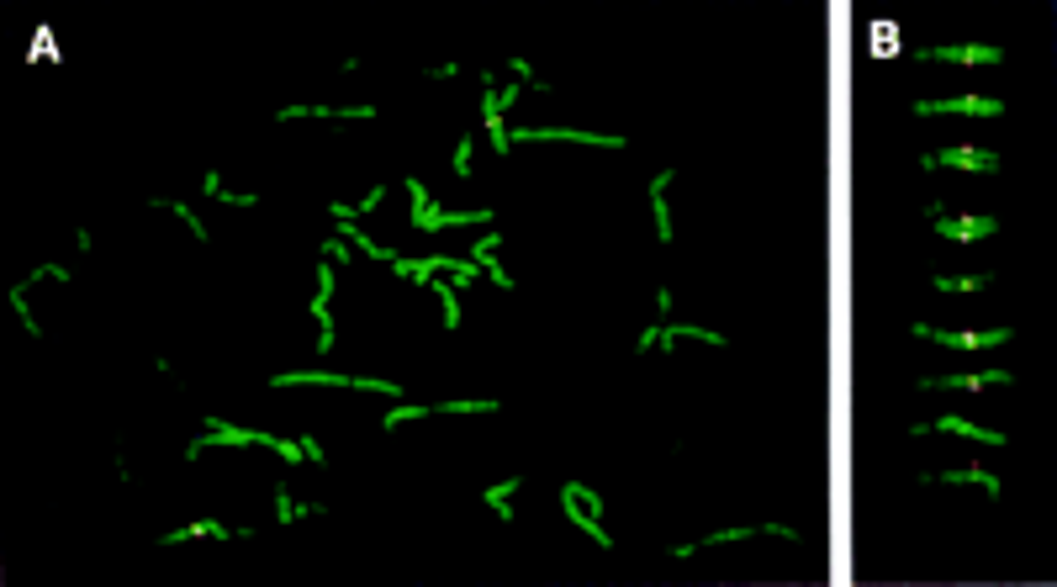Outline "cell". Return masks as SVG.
<instances>
[{
  "mask_svg": "<svg viewBox=\"0 0 1057 587\" xmlns=\"http://www.w3.org/2000/svg\"><path fill=\"white\" fill-rule=\"evenodd\" d=\"M561 513H566V524L582 529V535L598 545V550H614V535L603 529V498H598L592 487L566 482V487H561Z\"/></svg>",
  "mask_w": 1057,
  "mask_h": 587,
  "instance_id": "cell-1",
  "label": "cell"
},
{
  "mask_svg": "<svg viewBox=\"0 0 1057 587\" xmlns=\"http://www.w3.org/2000/svg\"><path fill=\"white\" fill-rule=\"evenodd\" d=\"M407 196H413V228H418V233H439V228H481V223H492V207L444 212L439 201L418 186V180H407Z\"/></svg>",
  "mask_w": 1057,
  "mask_h": 587,
  "instance_id": "cell-2",
  "label": "cell"
},
{
  "mask_svg": "<svg viewBox=\"0 0 1057 587\" xmlns=\"http://www.w3.org/2000/svg\"><path fill=\"white\" fill-rule=\"evenodd\" d=\"M682 339H698V344H714V350H725V334L719 328H698V323H651L645 334L635 339V355H651V350H672Z\"/></svg>",
  "mask_w": 1057,
  "mask_h": 587,
  "instance_id": "cell-3",
  "label": "cell"
},
{
  "mask_svg": "<svg viewBox=\"0 0 1057 587\" xmlns=\"http://www.w3.org/2000/svg\"><path fill=\"white\" fill-rule=\"evenodd\" d=\"M915 339H936V344H947V350H999V344H1010L1015 339V328H968V334H952V328H931V323H915L910 328Z\"/></svg>",
  "mask_w": 1057,
  "mask_h": 587,
  "instance_id": "cell-4",
  "label": "cell"
},
{
  "mask_svg": "<svg viewBox=\"0 0 1057 587\" xmlns=\"http://www.w3.org/2000/svg\"><path fill=\"white\" fill-rule=\"evenodd\" d=\"M587 143V149H624L619 133H587V127H513V143Z\"/></svg>",
  "mask_w": 1057,
  "mask_h": 587,
  "instance_id": "cell-5",
  "label": "cell"
},
{
  "mask_svg": "<svg viewBox=\"0 0 1057 587\" xmlns=\"http://www.w3.org/2000/svg\"><path fill=\"white\" fill-rule=\"evenodd\" d=\"M915 117H1005L999 96H947V101H915Z\"/></svg>",
  "mask_w": 1057,
  "mask_h": 587,
  "instance_id": "cell-6",
  "label": "cell"
},
{
  "mask_svg": "<svg viewBox=\"0 0 1057 587\" xmlns=\"http://www.w3.org/2000/svg\"><path fill=\"white\" fill-rule=\"evenodd\" d=\"M217 445H265V434H259V429H238V424H228V418H207V429L185 445V461H196V455H207Z\"/></svg>",
  "mask_w": 1057,
  "mask_h": 587,
  "instance_id": "cell-7",
  "label": "cell"
},
{
  "mask_svg": "<svg viewBox=\"0 0 1057 587\" xmlns=\"http://www.w3.org/2000/svg\"><path fill=\"white\" fill-rule=\"evenodd\" d=\"M920 170H973V175H999L994 149H936L920 154Z\"/></svg>",
  "mask_w": 1057,
  "mask_h": 587,
  "instance_id": "cell-8",
  "label": "cell"
},
{
  "mask_svg": "<svg viewBox=\"0 0 1057 587\" xmlns=\"http://www.w3.org/2000/svg\"><path fill=\"white\" fill-rule=\"evenodd\" d=\"M920 64H1005L999 43H941V48H920Z\"/></svg>",
  "mask_w": 1057,
  "mask_h": 587,
  "instance_id": "cell-9",
  "label": "cell"
},
{
  "mask_svg": "<svg viewBox=\"0 0 1057 587\" xmlns=\"http://www.w3.org/2000/svg\"><path fill=\"white\" fill-rule=\"evenodd\" d=\"M941 238H952V244H978V238L999 233V217L994 212H978V217H931Z\"/></svg>",
  "mask_w": 1057,
  "mask_h": 587,
  "instance_id": "cell-10",
  "label": "cell"
},
{
  "mask_svg": "<svg viewBox=\"0 0 1057 587\" xmlns=\"http://www.w3.org/2000/svg\"><path fill=\"white\" fill-rule=\"evenodd\" d=\"M481 122H487L492 154H508V149H513V127H508V117H503V106H497V85H492V75L481 80Z\"/></svg>",
  "mask_w": 1057,
  "mask_h": 587,
  "instance_id": "cell-11",
  "label": "cell"
},
{
  "mask_svg": "<svg viewBox=\"0 0 1057 587\" xmlns=\"http://www.w3.org/2000/svg\"><path fill=\"white\" fill-rule=\"evenodd\" d=\"M328 302H333V265L318 260V297H312V318H318V355H328L339 334H333V318H328Z\"/></svg>",
  "mask_w": 1057,
  "mask_h": 587,
  "instance_id": "cell-12",
  "label": "cell"
},
{
  "mask_svg": "<svg viewBox=\"0 0 1057 587\" xmlns=\"http://www.w3.org/2000/svg\"><path fill=\"white\" fill-rule=\"evenodd\" d=\"M1010 371H973V376H925V392H984V387H1010Z\"/></svg>",
  "mask_w": 1057,
  "mask_h": 587,
  "instance_id": "cell-13",
  "label": "cell"
},
{
  "mask_svg": "<svg viewBox=\"0 0 1057 587\" xmlns=\"http://www.w3.org/2000/svg\"><path fill=\"white\" fill-rule=\"evenodd\" d=\"M920 482H925V487H931V482H947V487H984L989 498L999 503V476H994V471H984V466H952V471H925Z\"/></svg>",
  "mask_w": 1057,
  "mask_h": 587,
  "instance_id": "cell-14",
  "label": "cell"
},
{
  "mask_svg": "<svg viewBox=\"0 0 1057 587\" xmlns=\"http://www.w3.org/2000/svg\"><path fill=\"white\" fill-rule=\"evenodd\" d=\"M910 434H962V439H978V445H1005V434L999 429H984V424H968V418H936V424H915Z\"/></svg>",
  "mask_w": 1057,
  "mask_h": 587,
  "instance_id": "cell-15",
  "label": "cell"
},
{
  "mask_svg": "<svg viewBox=\"0 0 1057 587\" xmlns=\"http://www.w3.org/2000/svg\"><path fill=\"white\" fill-rule=\"evenodd\" d=\"M497 244H503V238H497V233H487V238H476V244H471L466 254H471V265H476V270H487V275H492V281L503 286V291H513V275H508L503 265H497Z\"/></svg>",
  "mask_w": 1057,
  "mask_h": 587,
  "instance_id": "cell-16",
  "label": "cell"
},
{
  "mask_svg": "<svg viewBox=\"0 0 1057 587\" xmlns=\"http://www.w3.org/2000/svg\"><path fill=\"white\" fill-rule=\"evenodd\" d=\"M677 180V170H656L651 180V212H656V238L661 244H672V207H666V186Z\"/></svg>",
  "mask_w": 1057,
  "mask_h": 587,
  "instance_id": "cell-17",
  "label": "cell"
},
{
  "mask_svg": "<svg viewBox=\"0 0 1057 587\" xmlns=\"http://www.w3.org/2000/svg\"><path fill=\"white\" fill-rule=\"evenodd\" d=\"M270 387H355V376H339V371H281V376H270Z\"/></svg>",
  "mask_w": 1057,
  "mask_h": 587,
  "instance_id": "cell-18",
  "label": "cell"
},
{
  "mask_svg": "<svg viewBox=\"0 0 1057 587\" xmlns=\"http://www.w3.org/2000/svg\"><path fill=\"white\" fill-rule=\"evenodd\" d=\"M518 487H524V476H508V482H497V487L481 492V503H487L503 524H513V492H518Z\"/></svg>",
  "mask_w": 1057,
  "mask_h": 587,
  "instance_id": "cell-19",
  "label": "cell"
},
{
  "mask_svg": "<svg viewBox=\"0 0 1057 587\" xmlns=\"http://www.w3.org/2000/svg\"><path fill=\"white\" fill-rule=\"evenodd\" d=\"M429 297H439V307H444V328H460V281H444V275H434V281H429Z\"/></svg>",
  "mask_w": 1057,
  "mask_h": 587,
  "instance_id": "cell-20",
  "label": "cell"
},
{
  "mask_svg": "<svg viewBox=\"0 0 1057 587\" xmlns=\"http://www.w3.org/2000/svg\"><path fill=\"white\" fill-rule=\"evenodd\" d=\"M201 191H207L212 201H228V207H259V191H228V186H222V175H217V170H207V175H201Z\"/></svg>",
  "mask_w": 1057,
  "mask_h": 587,
  "instance_id": "cell-21",
  "label": "cell"
},
{
  "mask_svg": "<svg viewBox=\"0 0 1057 587\" xmlns=\"http://www.w3.org/2000/svg\"><path fill=\"white\" fill-rule=\"evenodd\" d=\"M381 201H386V186H370V191H365V201H360V207H355V201H333V207H328V212H333V217H339V223H360V217H365V212H376V207H381Z\"/></svg>",
  "mask_w": 1057,
  "mask_h": 587,
  "instance_id": "cell-22",
  "label": "cell"
},
{
  "mask_svg": "<svg viewBox=\"0 0 1057 587\" xmlns=\"http://www.w3.org/2000/svg\"><path fill=\"white\" fill-rule=\"evenodd\" d=\"M180 540H228V529H222L217 519H196V524L170 529V535H164V545H180Z\"/></svg>",
  "mask_w": 1057,
  "mask_h": 587,
  "instance_id": "cell-23",
  "label": "cell"
},
{
  "mask_svg": "<svg viewBox=\"0 0 1057 587\" xmlns=\"http://www.w3.org/2000/svg\"><path fill=\"white\" fill-rule=\"evenodd\" d=\"M148 207H154V212H175L180 223L191 228V238H201V244H207V223H201V217H196L191 207H185V201H170V196H159V201H148Z\"/></svg>",
  "mask_w": 1057,
  "mask_h": 587,
  "instance_id": "cell-24",
  "label": "cell"
},
{
  "mask_svg": "<svg viewBox=\"0 0 1057 587\" xmlns=\"http://www.w3.org/2000/svg\"><path fill=\"white\" fill-rule=\"evenodd\" d=\"M27 291H32L27 281H16V286H11V307H16V318L27 323V334H32V339H43V323L32 318V302H27Z\"/></svg>",
  "mask_w": 1057,
  "mask_h": 587,
  "instance_id": "cell-25",
  "label": "cell"
},
{
  "mask_svg": "<svg viewBox=\"0 0 1057 587\" xmlns=\"http://www.w3.org/2000/svg\"><path fill=\"white\" fill-rule=\"evenodd\" d=\"M936 291H984L989 275H931Z\"/></svg>",
  "mask_w": 1057,
  "mask_h": 587,
  "instance_id": "cell-26",
  "label": "cell"
},
{
  "mask_svg": "<svg viewBox=\"0 0 1057 587\" xmlns=\"http://www.w3.org/2000/svg\"><path fill=\"white\" fill-rule=\"evenodd\" d=\"M756 529H746V524H735V529H714V535H703L698 545H735V540H751Z\"/></svg>",
  "mask_w": 1057,
  "mask_h": 587,
  "instance_id": "cell-27",
  "label": "cell"
},
{
  "mask_svg": "<svg viewBox=\"0 0 1057 587\" xmlns=\"http://www.w3.org/2000/svg\"><path fill=\"white\" fill-rule=\"evenodd\" d=\"M471 159H476V138L466 133V138H460V143H455V175H460V180H466V175H471Z\"/></svg>",
  "mask_w": 1057,
  "mask_h": 587,
  "instance_id": "cell-28",
  "label": "cell"
},
{
  "mask_svg": "<svg viewBox=\"0 0 1057 587\" xmlns=\"http://www.w3.org/2000/svg\"><path fill=\"white\" fill-rule=\"evenodd\" d=\"M318 254H328V265H349V260H355V244H344V238H328Z\"/></svg>",
  "mask_w": 1057,
  "mask_h": 587,
  "instance_id": "cell-29",
  "label": "cell"
},
{
  "mask_svg": "<svg viewBox=\"0 0 1057 587\" xmlns=\"http://www.w3.org/2000/svg\"><path fill=\"white\" fill-rule=\"evenodd\" d=\"M513 75H518V85H524V90H550V85L529 69V59H513Z\"/></svg>",
  "mask_w": 1057,
  "mask_h": 587,
  "instance_id": "cell-30",
  "label": "cell"
},
{
  "mask_svg": "<svg viewBox=\"0 0 1057 587\" xmlns=\"http://www.w3.org/2000/svg\"><path fill=\"white\" fill-rule=\"evenodd\" d=\"M762 535H777V540H788V545H799V540H804L799 529H793V524H783V519H767V524H762Z\"/></svg>",
  "mask_w": 1057,
  "mask_h": 587,
  "instance_id": "cell-31",
  "label": "cell"
},
{
  "mask_svg": "<svg viewBox=\"0 0 1057 587\" xmlns=\"http://www.w3.org/2000/svg\"><path fill=\"white\" fill-rule=\"evenodd\" d=\"M296 439H302V455H307V466H318V471H323V466H328V455H323V445H318V439H312V434H296Z\"/></svg>",
  "mask_w": 1057,
  "mask_h": 587,
  "instance_id": "cell-32",
  "label": "cell"
},
{
  "mask_svg": "<svg viewBox=\"0 0 1057 587\" xmlns=\"http://www.w3.org/2000/svg\"><path fill=\"white\" fill-rule=\"evenodd\" d=\"M656 313H661V318L672 313V291H666V286H656Z\"/></svg>",
  "mask_w": 1057,
  "mask_h": 587,
  "instance_id": "cell-33",
  "label": "cell"
}]
</instances>
